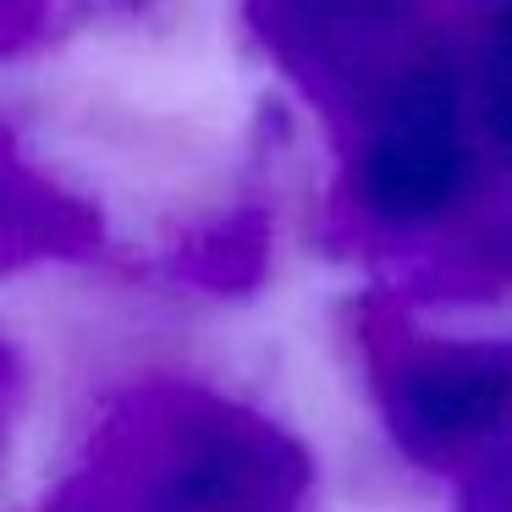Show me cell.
<instances>
[{
    "label": "cell",
    "mask_w": 512,
    "mask_h": 512,
    "mask_svg": "<svg viewBox=\"0 0 512 512\" xmlns=\"http://www.w3.org/2000/svg\"><path fill=\"white\" fill-rule=\"evenodd\" d=\"M375 391L397 441L424 463H457L512 446V342L380 336Z\"/></svg>",
    "instance_id": "cell-1"
},
{
    "label": "cell",
    "mask_w": 512,
    "mask_h": 512,
    "mask_svg": "<svg viewBox=\"0 0 512 512\" xmlns=\"http://www.w3.org/2000/svg\"><path fill=\"white\" fill-rule=\"evenodd\" d=\"M463 512H512V446H496L468 463Z\"/></svg>",
    "instance_id": "cell-2"
}]
</instances>
